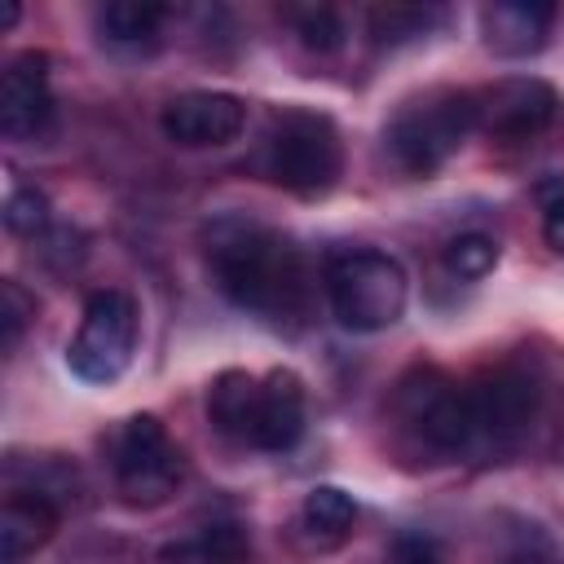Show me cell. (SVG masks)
Here are the masks:
<instances>
[{"mask_svg": "<svg viewBox=\"0 0 564 564\" xmlns=\"http://www.w3.org/2000/svg\"><path fill=\"white\" fill-rule=\"evenodd\" d=\"M4 225H9L13 234H31V238H35V234L48 225V198H44L40 189H31V185L13 189L9 203H4Z\"/></svg>", "mask_w": 564, "mask_h": 564, "instance_id": "cell-22", "label": "cell"}, {"mask_svg": "<svg viewBox=\"0 0 564 564\" xmlns=\"http://www.w3.org/2000/svg\"><path fill=\"white\" fill-rule=\"evenodd\" d=\"M357 524V502L335 489V485H317L304 494L300 502V538L313 546V551H330L339 546Z\"/></svg>", "mask_w": 564, "mask_h": 564, "instance_id": "cell-15", "label": "cell"}, {"mask_svg": "<svg viewBox=\"0 0 564 564\" xmlns=\"http://www.w3.org/2000/svg\"><path fill=\"white\" fill-rule=\"evenodd\" d=\"M159 123H163L167 141H176V145H189V150L225 145L247 128V101L234 93H212V88L181 93L163 106Z\"/></svg>", "mask_w": 564, "mask_h": 564, "instance_id": "cell-11", "label": "cell"}, {"mask_svg": "<svg viewBox=\"0 0 564 564\" xmlns=\"http://www.w3.org/2000/svg\"><path fill=\"white\" fill-rule=\"evenodd\" d=\"M0 18H4V26H13V22H18V4H4V13H0Z\"/></svg>", "mask_w": 564, "mask_h": 564, "instance_id": "cell-27", "label": "cell"}, {"mask_svg": "<svg viewBox=\"0 0 564 564\" xmlns=\"http://www.w3.org/2000/svg\"><path fill=\"white\" fill-rule=\"evenodd\" d=\"M397 419L436 454L471 449V397L441 370H414L397 383Z\"/></svg>", "mask_w": 564, "mask_h": 564, "instance_id": "cell-7", "label": "cell"}, {"mask_svg": "<svg viewBox=\"0 0 564 564\" xmlns=\"http://www.w3.org/2000/svg\"><path fill=\"white\" fill-rule=\"evenodd\" d=\"M511 564H555V560H551V555H533V551H529V555H516Z\"/></svg>", "mask_w": 564, "mask_h": 564, "instance_id": "cell-26", "label": "cell"}, {"mask_svg": "<svg viewBox=\"0 0 564 564\" xmlns=\"http://www.w3.org/2000/svg\"><path fill=\"white\" fill-rule=\"evenodd\" d=\"M476 97V128L498 137V141H524V137H538L555 110H560V97L546 79H533V75H511V79H498Z\"/></svg>", "mask_w": 564, "mask_h": 564, "instance_id": "cell-9", "label": "cell"}, {"mask_svg": "<svg viewBox=\"0 0 564 564\" xmlns=\"http://www.w3.org/2000/svg\"><path fill=\"white\" fill-rule=\"evenodd\" d=\"M392 564H445V560H441L436 542H427L419 533H405V538L392 542Z\"/></svg>", "mask_w": 564, "mask_h": 564, "instance_id": "cell-25", "label": "cell"}, {"mask_svg": "<svg viewBox=\"0 0 564 564\" xmlns=\"http://www.w3.org/2000/svg\"><path fill=\"white\" fill-rule=\"evenodd\" d=\"M300 436H304V383L295 370H269L264 379H256L242 445L264 449V454H282Z\"/></svg>", "mask_w": 564, "mask_h": 564, "instance_id": "cell-10", "label": "cell"}, {"mask_svg": "<svg viewBox=\"0 0 564 564\" xmlns=\"http://www.w3.org/2000/svg\"><path fill=\"white\" fill-rule=\"evenodd\" d=\"M555 4L546 0H494L480 9V35L498 57H529L546 44Z\"/></svg>", "mask_w": 564, "mask_h": 564, "instance_id": "cell-13", "label": "cell"}, {"mask_svg": "<svg viewBox=\"0 0 564 564\" xmlns=\"http://www.w3.org/2000/svg\"><path fill=\"white\" fill-rule=\"evenodd\" d=\"M251 397H256V375H247V370H225V375H216L212 388H207V414H212L216 432H225L229 441H242Z\"/></svg>", "mask_w": 564, "mask_h": 564, "instance_id": "cell-18", "label": "cell"}, {"mask_svg": "<svg viewBox=\"0 0 564 564\" xmlns=\"http://www.w3.org/2000/svg\"><path fill=\"white\" fill-rule=\"evenodd\" d=\"M286 22L317 53H330V48L344 44V18L330 4H295V9H286Z\"/></svg>", "mask_w": 564, "mask_h": 564, "instance_id": "cell-19", "label": "cell"}, {"mask_svg": "<svg viewBox=\"0 0 564 564\" xmlns=\"http://www.w3.org/2000/svg\"><path fill=\"white\" fill-rule=\"evenodd\" d=\"M264 172L300 198L326 194L344 172V141L317 110H282L264 141Z\"/></svg>", "mask_w": 564, "mask_h": 564, "instance_id": "cell-4", "label": "cell"}, {"mask_svg": "<svg viewBox=\"0 0 564 564\" xmlns=\"http://www.w3.org/2000/svg\"><path fill=\"white\" fill-rule=\"evenodd\" d=\"M326 295L344 330L375 335L405 313L410 286H405V269L392 256L375 247H348L326 264Z\"/></svg>", "mask_w": 564, "mask_h": 564, "instance_id": "cell-2", "label": "cell"}, {"mask_svg": "<svg viewBox=\"0 0 564 564\" xmlns=\"http://www.w3.org/2000/svg\"><path fill=\"white\" fill-rule=\"evenodd\" d=\"M35 317V300L18 286V282H4L0 286V326H4V348H18L22 339V326Z\"/></svg>", "mask_w": 564, "mask_h": 564, "instance_id": "cell-24", "label": "cell"}, {"mask_svg": "<svg viewBox=\"0 0 564 564\" xmlns=\"http://www.w3.org/2000/svg\"><path fill=\"white\" fill-rule=\"evenodd\" d=\"M445 264L454 278H485L494 264H498V242L489 234H458L449 247H445Z\"/></svg>", "mask_w": 564, "mask_h": 564, "instance_id": "cell-21", "label": "cell"}, {"mask_svg": "<svg viewBox=\"0 0 564 564\" xmlns=\"http://www.w3.org/2000/svg\"><path fill=\"white\" fill-rule=\"evenodd\" d=\"M436 13L432 9H414V4H379L370 9V35L375 44H397V40H414L427 31Z\"/></svg>", "mask_w": 564, "mask_h": 564, "instance_id": "cell-20", "label": "cell"}, {"mask_svg": "<svg viewBox=\"0 0 564 564\" xmlns=\"http://www.w3.org/2000/svg\"><path fill=\"white\" fill-rule=\"evenodd\" d=\"M137 300L119 286L93 291L79 317V330L66 348V366L84 383H115L137 352Z\"/></svg>", "mask_w": 564, "mask_h": 564, "instance_id": "cell-6", "label": "cell"}, {"mask_svg": "<svg viewBox=\"0 0 564 564\" xmlns=\"http://www.w3.org/2000/svg\"><path fill=\"white\" fill-rule=\"evenodd\" d=\"M110 471L128 507H163L185 480V454L154 414H137L110 436Z\"/></svg>", "mask_w": 564, "mask_h": 564, "instance_id": "cell-5", "label": "cell"}, {"mask_svg": "<svg viewBox=\"0 0 564 564\" xmlns=\"http://www.w3.org/2000/svg\"><path fill=\"white\" fill-rule=\"evenodd\" d=\"M538 203H542V234L564 256V176L560 172L538 181Z\"/></svg>", "mask_w": 564, "mask_h": 564, "instance_id": "cell-23", "label": "cell"}, {"mask_svg": "<svg viewBox=\"0 0 564 564\" xmlns=\"http://www.w3.org/2000/svg\"><path fill=\"white\" fill-rule=\"evenodd\" d=\"M57 529V502L31 485L22 489H9L4 494V511H0V546H4V560H18V555H31L40 551Z\"/></svg>", "mask_w": 564, "mask_h": 564, "instance_id": "cell-14", "label": "cell"}, {"mask_svg": "<svg viewBox=\"0 0 564 564\" xmlns=\"http://www.w3.org/2000/svg\"><path fill=\"white\" fill-rule=\"evenodd\" d=\"M159 564H251V538L242 524L220 520L159 551Z\"/></svg>", "mask_w": 564, "mask_h": 564, "instance_id": "cell-16", "label": "cell"}, {"mask_svg": "<svg viewBox=\"0 0 564 564\" xmlns=\"http://www.w3.org/2000/svg\"><path fill=\"white\" fill-rule=\"evenodd\" d=\"M471 132H476V97L458 88H432L397 110V119L388 123V150L405 172L432 176L463 150Z\"/></svg>", "mask_w": 564, "mask_h": 564, "instance_id": "cell-3", "label": "cell"}, {"mask_svg": "<svg viewBox=\"0 0 564 564\" xmlns=\"http://www.w3.org/2000/svg\"><path fill=\"white\" fill-rule=\"evenodd\" d=\"M467 397H471V449H511L538 414L542 383L520 366H502L480 383H471Z\"/></svg>", "mask_w": 564, "mask_h": 564, "instance_id": "cell-8", "label": "cell"}, {"mask_svg": "<svg viewBox=\"0 0 564 564\" xmlns=\"http://www.w3.org/2000/svg\"><path fill=\"white\" fill-rule=\"evenodd\" d=\"M53 110V93H48V57L26 48V53H13L4 62V75H0V132L9 141H26L44 128Z\"/></svg>", "mask_w": 564, "mask_h": 564, "instance_id": "cell-12", "label": "cell"}, {"mask_svg": "<svg viewBox=\"0 0 564 564\" xmlns=\"http://www.w3.org/2000/svg\"><path fill=\"white\" fill-rule=\"evenodd\" d=\"M97 22H101V35L110 44H132L137 48V44H154L159 26L167 22V9L150 4V0H110L97 13Z\"/></svg>", "mask_w": 564, "mask_h": 564, "instance_id": "cell-17", "label": "cell"}, {"mask_svg": "<svg viewBox=\"0 0 564 564\" xmlns=\"http://www.w3.org/2000/svg\"><path fill=\"white\" fill-rule=\"evenodd\" d=\"M207 264L216 286L273 330H295L308 317V269L300 247L251 220L220 216L207 229Z\"/></svg>", "mask_w": 564, "mask_h": 564, "instance_id": "cell-1", "label": "cell"}]
</instances>
